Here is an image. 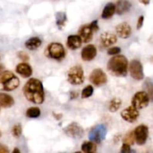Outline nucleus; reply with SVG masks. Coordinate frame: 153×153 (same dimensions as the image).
Listing matches in <instances>:
<instances>
[{"label":"nucleus","instance_id":"obj_1","mask_svg":"<svg viewBox=\"0 0 153 153\" xmlns=\"http://www.w3.org/2000/svg\"><path fill=\"white\" fill-rule=\"evenodd\" d=\"M23 94L27 100L34 104H42L44 101V89L42 82L37 79L31 78L25 83Z\"/></svg>","mask_w":153,"mask_h":153},{"label":"nucleus","instance_id":"obj_2","mask_svg":"<svg viewBox=\"0 0 153 153\" xmlns=\"http://www.w3.org/2000/svg\"><path fill=\"white\" fill-rule=\"evenodd\" d=\"M107 68L111 74L119 77H125L128 73V59L124 55H115L108 61Z\"/></svg>","mask_w":153,"mask_h":153},{"label":"nucleus","instance_id":"obj_3","mask_svg":"<svg viewBox=\"0 0 153 153\" xmlns=\"http://www.w3.org/2000/svg\"><path fill=\"white\" fill-rule=\"evenodd\" d=\"M19 86V79L12 72L6 70L0 73V90L12 91Z\"/></svg>","mask_w":153,"mask_h":153},{"label":"nucleus","instance_id":"obj_4","mask_svg":"<svg viewBox=\"0 0 153 153\" xmlns=\"http://www.w3.org/2000/svg\"><path fill=\"white\" fill-rule=\"evenodd\" d=\"M67 80L71 85H82L85 81V74L82 66L77 64L71 67L67 72Z\"/></svg>","mask_w":153,"mask_h":153},{"label":"nucleus","instance_id":"obj_5","mask_svg":"<svg viewBox=\"0 0 153 153\" xmlns=\"http://www.w3.org/2000/svg\"><path fill=\"white\" fill-rule=\"evenodd\" d=\"M46 55L52 59L61 61L64 59L66 55L65 49L60 43H52L46 49Z\"/></svg>","mask_w":153,"mask_h":153},{"label":"nucleus","instance_id":"obj_6","mask_svg":"<svg viewBox=\"0 0 153 153\" xmlns=\"http://www.w3.org/2000/svg\"><path fill=\"white\" fill-rule=\"evenodd\" d=\"M107 134V128L104 124H98L93 127L90 131L88 137L91 141L95 143H100L105 138Z\"/></svg>","mask_w":153,"mask_h":153},{"label":"nucleus","instance_id":"obj_7","mask_svg":"<svg viewBox=\"0 0 153 153\" xmlns=\"http://www.w3.org/2000/svg\"><path fill=\"white\" fill-rule=\"evenodd\" d=\"M149 97L146 91H139L134 95L131 100V105L134 106L137 109L144 108L149 105Z\"/></svg>","mask_w":153,"mask_h":153},{"label":"nucleus","instance_id":"obj_8","mask_svg":"<svg viewBox=\"0 0 153 153\" xmlns=\"http://www.w3.org/2000/svg\"><path fill=\"white\" fill-rule=\"evenodd\" d=\"M128 70L131 76L135 80L140 81L144 78L143 66L138 60H132L128 64Z\"/></svg>","mask_w":153,"mask_h":153},{"label":"nucleus","instance_id":"obj_9","mask_svg":"<svg viewBox=\"0 0 153 153\" xmlns=\"http://www.w3.org/2000/svg\"><path fill=\"white\" fill-rule=\"evenodd\" d=\"M134 137V141L137 144L142 146L145 144L149 136V128L146 125H140L136 127L133 131Z\"/></svg>","mask_w":153,"mask_h":153},{"label":"nucleus","instance_id":"obj_10","mask_svg":"<svg viewBox=\"0 0 153 153\" xmlns=\"http://www.w3.org/2000/svg\"><path fill=\"white\" fill-rule=\"evenodd\" d=\"M64 133L68 137L74 139L82 138L84 136V134H85V131H84L83 128L77 123H70L64 128Z\"/></svg>","mask_w":153,"mask_h":153},{"label":"nucleus","instance_id":"obj_11","mask_svg":"<svg viewBox=\"0 0 153 153\" xmlns=\"http://www.w3.org/2000/svg\"><path fill=\"white\" fill-rule=\"evenodd\" d=\"M107 76L102 69H95L90 75V82L95 86H102L107 82Z\"/></svg>","mask_w":153,"mask_h":153},{"label":"nucleus","instance_id":"obj_12","mask_svg":"<svg viewBox=\"0 0 153 153\" xmlns=\"http://www.w3.org/2000/svg\"><path fill=\"white\" fill-rule=\"evenodd\" d=\"M121 117L125 121L128 123H134L137 121L138 119L139 116H140V113H139L138 109L134 108V106L131 105L129 107L126 108L124 109L120 114Z\"/></svg>","mask_w":153,"mask_h":153},{"label":"nucleus","instance_id":"obj_13","mask_svg":"<svg viewBox=\"0 0 153 153\" xmlns=\"http://www.w3.org/2000/svg\"><path fill=\"white\" fill-rule=\"evenodd\" d=\"M97 54V49L94 45L89 44L85 46L81 52V57L83 61H91L95 58Z\"/></svg>","mask_w":153,"mask_h":153},{"label":"nucleus","instance_id":"obj_14","mask_svg":"<svg viewBox=\"0 0 153 153\" xmlns=\"http://www.w3.org/2000/svg\"><path fill=\"white\" fill-rule=\"evenodd\" d=\"M93 31L92 28L90 24H85L82 25L79 30V35L82 40V43H88L93 38Z\"/></svg>","mask_w":153,"mask_h":153},{"label":"nucleus","instance_id":"obj_15","mask_svg":"<svg viewBox=\"0 0 153 153\" xmlns=\"http://www.w3.org/2000/svg\"><path fill=\"white\" fill-rule=\"evenodd\" d=\"M116 33L120 37L123 39H126L131 36V27L128 22H124L118 24L116 26Z\"/></svg>","mask_w":153,"mask_h":153},{"label":"nucleus","instance_id":"obj_16","mask_svg":"<svg viewBox=\"0 0 153 153\" xmlns=\"http://www.w3.org/2000/svg\"><path fill=\"white\" fill-rule=\"evenodd\" d=\"M100 40L104 47H109L117 43V35L111 32H104L100 35Z\"/></svg>","mask_w":153,"mask_h":153},{"label":"nucleus","instance_id":"obj_17","mask_svg":"<svg viewBox=\"0 0 153 153\" xmlns=\"http://www.w3.org/2000/svg\"><path fill=\"white\" fill-rule=\"evenodd\" d=\"M16 72L22 77L28 78L32 75V68L27 63H19L16 67Z\"/></svg>","mask_w":153,"mask_h":153},{"label":"nucleus","instance_id":"obj_18","mask_svg":"<svg viewBox=\"0 0 153 153\" xmlns=\"http://www.w3.org/2000/svg\"><path fill=\"white\" fill-rule=\"evenodd\" d=\"M82 44V40L81 37H79V35L73 34V35H70L67 37V45L69 49H72V50H76V49L80 48Z\"/></svg>","mask_w":153,"mask_h":153},{"label":"nucleus","instance_id":"obj_19","mask_svg":"<svg viewBox=\"0 0 153 153\" xmlns=\"http://www.w3.org/2000/svg\"><path fill=\"white\" fill-rule=\"evenodd\" d=\"M115 6H116V13L118 15H122L130 10L131 4L128 0H118Z\"/></svg>","mask_w":153,"mask_h":153},{"label":"nucleus","instance_id":"obj_20","mask_svg":"<svg viewBox=\"0 0 153 153\" xmlns=\"http://www.w3.org/2000/svg\"><path fill=\"white\" fill-rule=\"evenodd\" d=\"M115 12H116V6H115V4L112 2H109L103 8L101 16L104 19H111L114 16Z\"/></svg>","mask_w":153,"mask_h":153},{"label":"nucleus","instance_id":"obj_21","mask_svg":"<svg viewBox=\"0 0 153 153\" xmlns=\"http://www.w3.org/2000/svg\"><path fill=\"white\" fill-rule=\"evenodd\" d=\"M14 104V100L8 94L0 93V107L10 108Z\"/></svg>","mask_w":153,"mask_h":153},{"label":"nucleus","instance_id":"obj_22","mask_svg":"<svg viewBox=\"0 0 153 153\" xmlns=\"http://www.w3.org/2000/svg\"><path fill=\"white\" fill-rule=\"evenodd\" d=\"M42 44V40L37 37H33L27 40L25 43V46L29 50H36Z\"/></svg>","mask_w":153,"mask_h":153},{"label":"nucleus","instance_id":"obj_23","mask_svg":"<svg viewBox=\"0 0 153 153\" xmlns=\"http://www.w3.org/2000/svg\"><path fill=\"white\" fill-rule=\"evenodd\" d=\"M55 19H56V25L59 29H62L63 27L65 25L67 21V14L65 12L59 11L57 12L55 14Z\"/></svg>","mask_w":153,"mask_h":153},{"label":"nucleus","instance_id":"obj_24","mask_svg":"<svg viewBox=\"0 0 153 153\" xmlns=\"http://www.w3.org/2000/svg\"><path fill=\"white\" fill-rule=\"evenodd\" d=\"M97 145L93 141H85L82 145V150L85 153H95L97 151Z\"/></svg>","mask_w":153,"mask_h":153},{"label":"nucleus","instance_id":"obj_25","mask_svg":"<svg viewBox=\"0 0 153 153\" xmlns=\"http://www.w3.org/2000/svg\"><path fill=\"white\" fill-rule=\"evenodd\" d=\"M121 105H122V101H121L120 99H112V100H111L110 103H109V111H110V112H111V113H115V112H117L119 110L120 108L121 107Z\"/></svg>","mask_w":153,"mask_h":153},{"label":"nucleus","instance_id":"obj_26","mask_svg":"<svg viewBox=\"0 0 153 153\" xmlns=\"http://www.w3.org/2000/svg\"><path fill=\"white\" fill-rule=\"evenodd\" d=\"M25 115L28 118H37L40 116V110L37 107H31L27 109Z\"/></svg>","mask_w":153,"mask_h":153},{"label":"nucleus","instance_id":"obj_27","mask_svg":"<svg viewBox=\"0 0 153 153\" xmlns=\"http://www.w3.org/2000/svg\"><path fill=\"white\" fill-rule=\"evenodd\" d=\"M144 88L146 94L149 97V100L153 102V82L149 80H146L144 83Z\"/></svg>","mask_w":153,"mask_h":153},{"label":"nucleus","instance_id":"obj_28","mask_svg":"<svg viewBox=\"0 0 153 153\" xmlns=\"http://www.w3.org/2000/svg\"><path fill=\"white\" fill-rule=\"evenodd\" d=\"M93 93H94V88H93L92 85H87L82 92V98H88L93 95Z\"/></svg>","mask_w":153,"mask_h":153},{"label":"nucleus","instance_id":"obj_29","mask_svg":"<svg viewBox=\"0 0 153 153\" xmlns=\"http://www.w3.org/2000/svg\"><path fill=\"white\" fill-rule=\"evenodd\" d=\"M22 126L19 123L16 124L15 126H13V128H12V134H13V137H20V135L22 134Z\"/></svg>","mask_w":153,"mask_h":153},{"label":"nucleus","instance_id":"obj_30","mask_svg":"<svg viewBox=\"0 0 153 153\" xmlns=\"http://www.w3.org/2000/svg\"><path fill=\"white\" fill-rule=\"evenodd\" d=\"M123 143H128V144L129 145L134 144V137L133 131H130V132H128V134L125 136V137H124L123 139Z\"/></svg>","mask_w":153,"mask_h":153},{"label":"nucleus","instance_id":"obj_31","mask_svg":"<svg viewBox=\"0 0 153 153\" xmlns=\"http://www.w3.org/2000/svg\"><path fill=\"white\" fill-rule=\"evenodd\" d=\"M121 52V49L117 46H114V47H111L108 50V54L109 55H117Z\"/></svg>","mask_w":153,"mask_h":153},{"label":"nucleus","instance_id":"obj_32","mask_svg":"<svg viewBox=\"0 0 153 153\" xmlns=\"http://www.w3.org/2000/svg\"><path fill=\"white\" fill-rule=\"evenodd\" d=\"M120 153H131V145L128 144V143H123V144L122 145L120 152Z\"/></svg>","mask_w":153,"mask_h":153},{"label":"nucleus","instance_id":"obj_33","mask_svg":"<svg viewBox=\"0 0 153 153\" xmlns=\"http://www.w3.org/2000/svg\"><path fill=\"white\" fill-rule=\"evenodd\" d=\"M18 57L19 58V59H21L23 61H27L29 60V56L28 55V54L25 52H19L18 53Z\"/></svg>","mask_w":153,"mask_h":153},{"label":"nucleus","instance_id":"obj_34","mask_svg":"<svg viewBox=\"0 0 153 153\" xmlns=\"http://www.w3.org/2000/svg\"><path fill=\"white\" fill-rule=\"evenodd\" d=\"M90 25H91V27L92 28L94 32H97L99 30V28H100L98 25V21L97 20H94L93 22H91V23H90Z\"/></svg>","mask_w":153,"mask_h":153},{"label":"nucleus","instance_id":"obj_35","mask_svg":"<svg viewBox=\"0 0 153 153\" xmlns=\"http://www.w3.org/2000/svg\"><path fill=\"white\" fill-rule=\"evenodd\" d=\"M143 21H144V16L143 15L139 16L138 19H137V29H140L143 25Z\"/></svg>","mask_w":153,"mask_h":153},{"label":"nucleus","instance_id":"obj_36","mask_svg":"<svg viewBox=\"0 0 153 153\" xmlns=\"http://www.w3.org/2000/svg\"><path fill=\"white\" fill-rule=\"evenodd\" d=\"M0 153H9L8 148L4 145L0 144Z\"/></svg>","mask_w":153,"mask_h":153},{"label":"nucleus","instance_id":"obj_37","mask_svg":"<svg viewBox=\"0 0 153 153\" xmlns=\"http://www.w3.org/2000/svg\"><path fill=\"white\" fill-rule=\"evenodd\" d=\"M78 96H79V94H78V92H76V91H72V92H70V99L71 100H74V99L77 98Z\"/></svg>","mask_w":153,"mask_h":153},{"label":"nucleus","instance_id":"obj_38","mask_svg":"<svg viewBox=\"0 0 153 153\" xmlns=\"http://www.w3.org/2000/svg\"><path fill=\"white\" fill-rule=\"evenodd\" d=\"M141 3H143V4H148L150 1V0H139Z\"/></svg>","mask_w":153,"mask_h":153},{"label":"nucleus","instance_id":"obj_39","mask_svg":"<svg viewBox=\"0 0 153 153\" xmlns=\"http://www.w3.org/2000/svg\"><path fill=\"white\" fill-rule=\"evenodd\" d=\"M12 153H21V152H20V150L18 149V148H14Z\"/></svg>","mask_w":153,"mask_h":153},{"label":"nucleus","instance_id":"obj_40","mask_svg":"<svg viewBox=\"0 0 153 153\" xmlns=\"http://www.w3.org/2000/svg\"><path fill=\"white\" fill-rule=\"evenodd\" d=\"M3 69H4V67H3V66L1 65V64H0V73H1V72H2Z\"/></svg>","mask_w":153,"mask_h":153},{"label":"nucleus","instance_id":"obj_41","mask_svg":"<svg viewBox=\"0 0 153 153\" xmlns=\"http://www.w3.org/2000/svg\"><path fill=\"white\" fill-rule=\"evenodd\" d=\"M74 153H82V152H74Z\"/></svg>","mask_w":153,"mask_h":153}]
</instances>
